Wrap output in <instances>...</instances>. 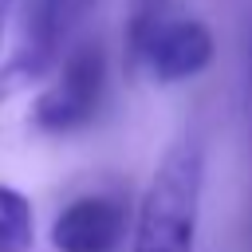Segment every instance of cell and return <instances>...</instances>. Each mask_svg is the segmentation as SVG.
<instances>
[{"label":"cell","mask_w":252,"mask_h":252,"mask_svg":"<svg viewBox=\"0 0 252 252\" xmlns=\"http://www.w3.org/2000/svg\"><path fill=\"white\" fill-rule=\"evenodd\" d=\"M126 51L134 67H142L154 83L173 87L185 79H197L209 71L217 55V39L205 20L197 16H146L130 20L126 28Z\"/></svg>","instance_id":"obj_2"},{"label":"cell","mask_w":252,"mask_h":252,"mask_svg":"<svg viewBox=\"0 0 252 252\" xmlns=\"http://www.w3.org/2000/svg\"><path fill=\"white\" fill-rule=\"evenodd\" d=\"M94 0H43L39 4V24H35V47L55 59V51L71 39V32L83 24Z\"/></svg>","instance_id":"obj_5"},{"label":"cell","mask_w":252,"mask_h":252,"mask_svg":"<svg viewBox=\"0 0 252 252\" xmlns=\"http://www.w3.org/2000/svg\"><path fill=\"white\" fill-rule=\"evenodd\" d=\"M32 244H35L32 201L20 189L0 185V252H32Z\"/></svg>","instance_id":"obj_6"},{"label":"cell","mask_w":252,"mask_h":252,"mask_svg":"<svg viewBox=\"0 0 252 252\" xmlns=\"http://www.w3.org/2000/svg\"><path fill=\"white\" fill-rule=\"evenodd\" d=\"M205 185V150L197 138H181L158 161L146 197L134 217L130 252H193L197 213Z\"/></svg>","instance_id":"obj_1"},{"label":"cell","mask_w":252,"mask_h":252,"mask_svg":"<svg viewBox=\"0 0 252 252\" xmlns=\"http://www.w3.org/2000/svg\"><path fill=\"white\" fill-rule=\"evenodd\" d=\"M47 63H51V55H43L35 43L24 47L20 55H12L8 63H0V102H8L20 87H28L32 79H39L47 71Z\"/></svg>","instance_id":"obj_7"},{"label":"cell","mask_w":252,"mask_h":252,"mask_svg":"<svg viewBox=\"0 0 252 252\" xmlns=\"http://www.w3.org/2000/svg\"><path fill=\"white\" fill-rule=\"evenodd\" d=\"M12 12H16V0H0V47H4V35H8Z\"/></svg>","instance_id":"obj_8"},{"label":"cell","mask_w":252,"mask_h":252,"mask_svg":"<svg viewBox=\"0 0 252 252\" xmlns=\"http://www.w3.org/2000/svg\"><path fill=\"white\" fill-rule=\"evenodd\" d=\"M134 232L130 205L118 193H83L51 220L55 252H118Z\"/></svg>","instance_id":"obj_4"},{"label":"cell","mask_w":252,"mask_h":252,"mask_svg":"<svg viewBox=\"0 0 252 252\" xmlns=\"http://www.w3.org/2000/svg\"><path fill=\"white\" fill-rule=\"evenodd\" d=\"M106 98V51L102 43H79L59 63V75L39 91L32 106V122L39 134L67 138L87 130Z\"/></svg>","instance_id":"obj_3"}]
</instances>
